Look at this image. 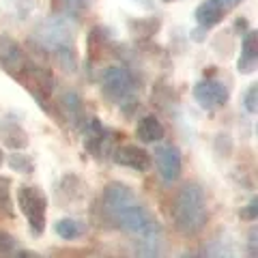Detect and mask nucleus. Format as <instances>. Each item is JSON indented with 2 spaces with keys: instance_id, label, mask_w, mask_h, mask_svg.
<instances>
[{
  "instance_id": "6e6552de",
  "label": "nucleus",
  "mask_w": 258,
  "mask_h": 258,
  "mask_svg": "<svg viewBox=\"0 0 258 258\" xmlns=\"http://www.w3.org/2000/svg\"><path fill=\"white\" fill-rule=\"evenodd\" d=\"M30 62L32 60L28 58V54L24 52L11 37L0 35V67H3L7 74H11L15 80H20Z\"/></svg>"
},
{
  "instance_id": "4468645a",
  "label": "nucleus",
  "mask_w": 258,
  "mask_h": 258,
  "mask_svg": "<svg viewBox=\"0 0 258 258\" xmlns=\"http://www.w3.org/2000/svg\"><path fill=\"white\" fill-rule=\"evenodd\" d=\"M60 108L64 112V116L71 120L74 127H82V118H84V103L82 97L76 91H67L60 97Z\"/></svg>"
},
{
  "instance_id": "1a4fd4ad",
  "label": "nucleus",
  "mask_w": 258,
  "mask_h": 258,
  "mask_svg": "<svg viewBox=\"0 0 258 258\" xmlns=\"http://www.w3.org/2000/svg\"><path fill=\"white\" fill-rule=\"evenodd\" d=\"M116 164L129 168L134 172H149L153 168V155L147 151L138 147V144H120L116 149Z\"/></svg>"
},
{
  "instance_id": "5701e85b",
  "label": "nucleus",
  "mask_w": 258,
  "mask_h": 258,
  "mask_svg": "<svg viewBox=\"0 0 258 258\" xmlns=\"http://www.w3.org/2000/svg\"><path fill=\"white\" fill-rule=\"evenodd\" d=\"M224 5H230V7H237V5H241L243 3V0H222Z\"/></svg>"
},
{
  "instance_id": "aec40b11",
  "label": "nucleus",
  "mask_w": 258,
  "mask_h": 258,
  "mask_svg": "<svg viewBox=\"0 0 258 258\" xmlns=\"http://www.w3.org/2000/svg\"><path fill=\"white\" fill-rule=\"evenodd\" d=\"M64 9H67L69 15L74 18H80V15L86 13V7H88V0H62Z\"/></svg>"
},
{
  "instance_id": "dca6fc26",
  "label": "nucleus",
  "mask_w": 258,
  "mask_h": 258,
  "mask_svg": "<svg viewBox=\"0 0 258 258\" xmlns=\"http://www.w3.org/2000/svg\"><path fill=\"white\" fill-rule=\"evenodd\" d=\"M0 134H3L5 144H7L9 149H13V151H20V149H24V147L28 144L26 134H24L18 125L5 123V125H3V129H0Z\"/></svg>"
},
{
  "instance_id": "f257e3e1",
  "label": "nucleus",
  "mask_w": 258,
  "mask_h": 258,
  "mask_svg": "<svg viewBox=\"0 0 258 258\" xmlns=\"http://www.w3.org/2000/svg\"><path fill=\"white\" fill-rule=\"evenodd\" d=\"M101 213L112 228L132 237L136 254L157 256L161 249V228L147 205L129 185L110 181L101 194Z\"/></svg>"
},
{
  "instance_id": "7ed1b4c3",
  "label": "nucleus",
  "mask_w": 258,
  "mask_h": 258,
  "mask_svg": "<svg viewBox=\"0 0 258 258\" xmlns=\"http://www.w3.org/2000/svg\"><path fill=\"white\" fill-rule=\"evenodd\" d=\"M32 43H37L43 52L54 56L56 62L64 71H74L78 67V56L74 47V32L62 18H47L41 22L32 35Z\"/></svg>"
},
{
  "instance_id": "9b49d317",
  "label": "nucleus",
  "mask_w": 258,
  "mask_h": 258,
  "mask_svg": "<svg viewBox=\"0 0 258 258\" xmlns=\"http://www.w3.org/2000/svg\"><path fill=\"white\" fill-rule=\"evenodd\" d=\"M194 18H196L198 26L205 30H211L215 26H220L226 18V5L222 0H203L198 5V9L194 11Z\"/></svg>"
},
{
  "instance_id": "f8f14e48",
  "label": "nucleus",
  "mask_w": 258,
  "mask_h": 258,
  "mask_svg": "<svg viewBox=\"0 0 258 258\" xmlns=\"http://www.w3.org/2000/svg\"><path fill=\"white\" fill-rule=\"evenodd\" d=\"M258 67V32L252 28L245 32L243 37V43H241V54H239V60H237V69L239 74H254Z\"/></svg>"
},
{
  "instance_id": "39448f33",
  "label": "nucleus",
  "mask_w": 258,
  "mask_h": 258,
  "mask_svg": "<svg viewBox=\"0 0 258 258\" xmlns=\"http://www.w3.org/2000/svg\"><path fill=\"white\" fill-rule=\"evenodd\" d=\"M18 207L26 217L30 232L41 237L45 230V215H47V196L37 185H20L18 189Z\"/></svg>"
},
{
  "instance_id": "b1692460",
  "label": "nucleus",
  "mask_w": 258,
  "mask_h": 258,
  "mask_svg": "<svg viewBox=\"0 0 258 258\" xmlns=\"http://www.w3.org/2000/svg\"><path fill=\"white\" fill-rule=\"evenodd\" d=\"M5 164V155H3V149H0V166Z\"/></svg>"
},
{
  "instance_id": "20e7f679",
  "label": "nucleus",
  "mask_w": 258,
  "mask_h": 258,
  "mask_svg": "<svg viewBox=\"0 0 258 258\" xmlns=\"http://www.w3.org/2000/svg\"><path fill=\"white\" fill-rule=\"evenodd\" d=\"M99 86L108 101L123 108L129 101H136V95H138V82H136L134 74L125 67H118V64H110L101 71Z\"/></svg>"
},
{
  "instance_id": "ddd939ff",
  "label": "nucleus",
  "mask_w": 258,
  "mask_h": 258,
  "mask_svg": "<svg viewBox=\"0 0 258 258\" xmlns=\"http://www.w3.org/2000/svg\"><path fill=\"white\" fill-rule=\"evenodd\" d=\"M136 136H138V140L144 142V144L161 142L164 136H166V127L157 116L147 114V116H142L138 120V125H136Z\"/></svg>"
},
{
  "instance_id": "4be33fe9",
  "label": "nucleus",
  "mask_w": 258,
  "mask_h": 258,
  "mask_svg": "<svg viewBox=\"0 0 258 258\" xmlns=\"http://www.w3.org/2000/svg\"><path fill=\"white\" fill-rule=\"evenodd\" d=\"M241 217L247 220V222H256V217H258V200H256V196L249 200L243 209H241Z\"/></svg>"
},
{
  "instance_id": "423d86ee",
  "label": "nucleus",
  "mask_w": 258,
  "mask_h": 258,
  "mask_svg": "<svg viewBox=\"0 0 258 258\" xmlns=\"http://www.w3.org/2000/svg\"><path fill=\"white\" fill-rule=\"evenodd\" d=\"M153 166L157 168V174L166 187H170L181 179L183 172V155L174 144H159L153 153Z\"/></svg>"
},
{
  "instance_id": "9d476101",
  "label": "nucleus",
  "mask_w": 258,
  "mask_h": 258,
  "mask_svg": "<svg viewBox=\"0 0 258 258\" xmlns=\"http://www.w3.org/2000/svg\"><path fill=\"white\" fill-rule=\"evenodd\" d=\"M80 132H82V142L86 151L95 157H101V153L108 149V142H110V132L101 125V120L88 118L86 123H82Z\"/></svg>"
},
{
  "instance_id": "412c9836",
  "label": "nucleus",
  "mask_w": 258,
  "mask_h": 258,
  "mask_svg": "<svg viewBox=\"0 0 258 258\" xmlns=\"http://www.w3.org/2000/svg\"><path fill=\"white\" fill-rule=\"evenodd\" d=\"M18 247L15 239L9 235V232L0 230V254H13V249Z\"/></svg>"
},
{
  "instance_id": "0eeeda50",
  "label": "nucleus",
  "mask_w": 258,
  "mask_h": 258,
  "mask_svg": "<svg viewBox=\"0 0 258 258\" xmlns=\"http://www.w3.org/2000/svg\"><path fill=\"white\" fill-rule=\"evenodd\" d=\"M191 93H194V101H196L200 108L209 110V112L224 108L230 99L228 86H226L224 82H220V80H209V78L194 84Z\"/></svg>"
},
{
  "instance_id": "a211bd4d",
  "label": "nucleus",
  "mask_w": 258,
  "mask_h": 258,
  "mask_svg": "<svg viewBox=\"0 0 258 258\" xmlns=\"http://www.w3.org/2000/svg\"><path fill=\"white\" fill-rule=\"evenodd\" d=\"M9 166L20 174H30L35 170V164H32V159L26 153H13V155H9Z\"/></svg>"
},
{
  "instance_id": "f3484780",
  "label": "nucleus",
  "mask_w": 258,
  "mask_h": 258,
  "mask_svg": "<svg viewBox=\"0 0 258 258\" xmlns=\"http://www.w3.org/2000/svg\"><path fill=\"white\" fill-rule=\"evenodd\" d=\"M0 215L3 217H15L13 205H11V181L0 176Z\"/></svg>"
},
{
  "instance_id": "2eb2a0df",
  "label": "nucleus",
  "mask_w": 258,
  "mask_h": 258,
  "mask_svg": "<svg viewBox=\"0 0 258 258\" xmlns=\"http://www.w3.org/2000/svg\"><path fill=\"white\" fill-rule=\"evenodd\" d=\"M54 232L64 241H78L84 237L86 226L80 220H74V217H62V220L54 224Z\"/></svg>"
},
{
  "instance_id": "393cba45",
  "label": "nucleus",
  "mask_w": 258,
  "mask_h": 258,
  "mask_svg": "<svg viewBox=\"0 0 258 258\" xmlns=\"http://www.w3.org/2000/svg\"><path fill=\"white\" fill-rule=\"evenodd\" d=\"M164 3H176V0H164Z\"/></svg>"
},
{
  "instance_id": "6ab92c4d",
  "label": "nucleus",
  "mask_w": 258,
  "mask_h": 258,
  "mask_svg": "<svg viewBox=\"0 0 258 258\" xmlns=\"http://www.w3.org/2000/svg\"><path fill=\"white\" fill-rule=\"evenodd\" d=\"M243 110H245V114H249V116H254L258 112V84L256 82H252L245 88V93H243Z\"/></svg>"
},
{
  "instance_id": "f03ea898",
  "label": "nucleus",
  "mask_w": 258,
  "mask_h": 258,
  "mask_svg": "<svg viewBox=\"0 0 258 258\" xmlns=\"http://www.w3.org/2000/svg\"><path fill=\"white\" fill-rule=\"evenodd\" d=\"M172 220L183 237L200 235L209 224V205L207 191L198 181H187L174 196L172 205Z\"/></svg>"
}]
</instances>
